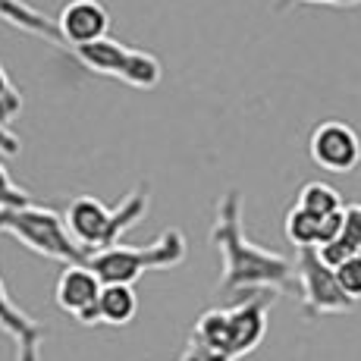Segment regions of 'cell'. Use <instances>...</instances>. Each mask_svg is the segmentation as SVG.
<instances>
[{
	"mask_svg": "<svg viewBox=\"0 0 361 361\" xmlns=\"http://www.w3.org/2000/svg\"><path fill=\"white\" fill-rule=\"evenodd\" d=\"M98 308H101V324H107V327H126L138 311L135 289L123 286V283H107L101 293Z\"/></svg>",
	"mask_w": 361,
	"mask_h": 361,
	"instance_id": "cell-12",
	"label": "cell"
},
{
	"mask_svg": "<svg viewBox=\"0 0 361 361\" xmlns=\"http://www.w3.org/2000/svg\"><path fill=\"white\" fill-rule=\"evenodd\" d=\"M145 214H148V183L135 185L116 207H107L104 201L92 195H79L69 201L63 217H66L69 235L88 255H98L120 245L123 233H129Z\"/></svg>",
	"mask_w": 361,
	"mask_h": 361,
	"instance_id": "cell-4",
	"label": "cell"
},
{
	"mask_svg": "<svg viewBox=\"0 0 361 361\" xmlns=\"http://www.w3.org/2000/svg\"><path fill=\"white\" fill-rule=\"evenodd\" d=\"M308 151L321 170L352 173L361 164V135L343 120H324L311 132Z\"/></svg>",
	"mask_w": 361,
	"mask_h": 361,
	"instance_id": "cell-9",
	"label": "cell"
},
{
	"mask_svg": "<svg viewBox=\"0 0 361 361\" xmlns=\"http://www.w3.org/2000/svg\"><path fill=\"white\" fill-rule=\"evenodd\" d=\"M295 204L302 207V211L308 214H317V217H330V214L343 211V195H339L333 185L321 183V179H314V183H305L302 189H298V198Z\"/></svg>",
	"mask_w": 361,
	"mask_h": 361,
	"instance_id": "cell-14",
	"label": "cell"
},
{
	"mask_svg": "<svg viewBox=\"0 0 361 361\" xmlns=\"http://www.w3.org/2000/svg\"><path fill=\"white\" fill-rule=\"evenodd\" d=\"M189 255V242L179 230H164L148 245H114L88 258V267L101 276V283H123L132 286L145 270H170L179 267Z\"/></svg>",
	"mask_w": 361,
	"mask_h": 361,
	"instance_id": "cell-6",
	"label": "cell"
},
{
	"mask_svg": "<svg viewBox=\"0 0 361 361\" xmlns=\"http://www.w3.org/2000/svg\"><path fill=\"white\" fill-rule=\"evenodd\" d=\"M0 19L13 29L41 38L44 44H54L57 51H63L66 57H73L75 63H82L98 75H110V79H120L132 88H145V92L161 85L164 69L154 54L120 44L114 38L94 41V44H73V41L63 38L57 19L44 16L29 0H0Z\"/></svg>",
	"mask_w": 361,
	"mask_h": 361,
	"instance_id": "cell-2",
	"label": "cell"
},
{
	"mask_svg": "<svg viewBox=\"0 0 361 361\" xmlns=\"http://www.w3.org/2000/svg\"><path fill=\"white\" fill-rule=\"evenodd\" d=\"M179 361H201V355L195 352V345H185V352L179 355Z\"/></svg>",
	"mask_w": 361,
	"mask_h": 361,
	"instance_id": "cell-20",
	"label": "cell"
},
{
	"mask_svg": "<svg viewBox=\"0 0 361 361\" xmlns=\"http://www.w3.org/2000/svg\"><path fill=\"white\" fill-rule=\"evenodd\" d=\"M274 293H252L235 298L230 308H207L195 321L189 345L201 361H239L252 355L267 336V314Z\"/></svg>",
	"mask_w": 361,
	"mask_h": 361,
	"instance_id": "cell-3",
	"label": "cell"
},
{
	"mask_svg": "<svg viewBox=\"0 0 361 361\" xmlns=\"http://www.w3.org/2000/svg\"><path fill=\"white\" fill-rule=\"evenodd\" d=\"M283 230H286V239L293 242L295 248H317L321 245L324 217L308 214V211H302L298 204H293L286 211V224H283Z\"/></svg>",
	"mask_w": 361,
	"mask_h": 361,
	"instance_id": "cell-13",
	"label": "cell"
},
{
	"mask_svg": "<svg viewBox=\"0 0 361 361\" xmlns=\"http://www.w3.org/2000/svg\"><path fill=\"white\" fill-rule=\"evenodd\" d=\"M336 280H339V286H343V293L349 295L352 302H358V298H361V255L349 258L345 264H339V267H336Z\"/></svg>",
	"mask_w": 361,
	"mask_h": 361,
	"instance_id": "cell-16",
	"label": "cell"
},
{
	"mask_svg": "<svg viewBox=\"0 0 361 361\" xmlns=\"http://www.w3.org/2000/svg\"><path fill=\"white\" fill-rule=\"evenodd\" d=\"M295 280H298V302H302V311L308 317L349 314L355 308V302L339 286L336 270L321 261L317 248H298Z\"/></svg>",
	"mask_w": 361,
	"mask_h": 361,
	"instance_id": "cell-7",
	"label": "cell"
},
{
	"mask_svg": "<svg viewBox=\"0 0 361 361\" xmlns=\"http://www.w3.org/2000/svg\"><path fill=\"white\" fill-rule=\"evenodd\" d=\"M25 204H32V195L25 189H19V185H13L6 166L0 164V211H13V207H25Z\"/></svg>",
	"mask_w": 361,
	"mask_h": 361,
	"instance_id": "cell-17",
	"label": "cell"
},
{
	"mask_svg": "<svg viewBox=\"0 0 361 361\" xmlns=\"http://www.w3.org/2000/svg\"><path fill=\"white\" fill-rule=\"evenodd\" d=\"M0 233L13 235L19 245L29 252L41 255L47 261H60L63 267L69 264H88L92 255L79 245L66 230V217H60L54 207L44 204H25L13 211H0Z\"/></svg>",
	"mask_w": 361,
	"mask_h": 361,
	"instance_id": "cell-5",
	"label": "cell"
},
{
	"mask_svg": "<svg viewBox=\"0 0 361 361\" xmlns=\"http://www.w3.org/2000/svg\"><path fill=\"white\" fill-rule=\"evenodd\" d=\"M358 211H361V204H358Z\"/></svg>",
	"mask_w": 361,
	"mask_h": 361,
	"instance_id": "cell-21",
	"label": "cell"
},
{
	"mask_svg": "<svg viewBox=\"0 0 361 361\" xmlns=\"http://www.w3.org/2000/svg\"><path fill=\"white\" fill-rule=\"evenodd\" d=\"M57 25L73 44H94L107 38L110 13L101 0H69L57 16Z\"/></svg>",
	"mask_w": 361,
	"mask_h": 361,
	"instance_id": "cell-11",
	"label": "cell"
},
{
	"mask_svg": "<svg viewBox=\"0 0 361 361\" xmlns=\"http://www.w3.org/2000/svg\"><path fill=\"white\" fill-rule=\"evenodd\" d=\"M358 255H361V252H358Z\"/></svg>",
	"mask_w": 361,
	"mask_h": 361,
	"instance_id": "cell-22",
	"label": "cell"
},
{
	"mask_svg": "<svg viewBox=\"0 0 361 361\" xmlns=\"http://www.w3.org/2000/svg\"><path fill=\"white\" fill-rule=\"evenodd\" d=\"M211 245L220 252V293L245 298L252 293L298 295L295 261L248 239L239 189H226L214 204Z\"/></svg>",
	"mask_w": 361,
	"mask_h": 361,
	"instance_id": "cell-1",
	"label": "cell"
},
{
	"mask_svg": "<svg viewBox=\"0 0 361 361\" xmlns=\"http://www.w3.org/2000/svg\"><path fill=\"white\" fill-rule=\"evenodd\" d=\"M19 110H23V94L16 92V85H13L10 75H6V69L0 66V120L10 126Z\"/></svg>",
	"mask_w": 361,
	"mask_h": 361,
	"instance_id": "cell-15",
	"label": "cell"
},
{
	"mask_svg": "<svg viewBox=\"0 0 361 361\" xmlns=\"http://www.w3.org/2000/svg\"><path fill=\"white\" fill-rule=\"evenodd\" d=\"M19 151H23V145H19V138L10 132V126H6L4 120H0V154L4 157H16Z\"/></svg>",
	"mask_w": 361,
	"mask_h": 361,
	"instance_id": "cell-19",
	"label": "cell"
},
{
	"mask_svg": "<svg viewBox=\"0 0 361 361\" xmlns=\"http://www.w3.org/2000/svg\"><path fill=\"white\" fill-rule=\"evenodd\" d=\"M0 333L10 336L13 349H16V361H41V345L47 339V327L13 302L4 280H0Z\"/></svg>",
	"mask_w": 361,
	"mask_h": 361,
	"instance_id": "cell-10",
	"label": "cell"
},
{
	"mask_svg": "<svg viewBox=\"0 0 361 361\" xmlns=\"http://www.w3.org/2000/svg\"><path fill=\"white\" fill-rule=\"evenodd\" d=\"M101 293L104 283L88 264H69L60 270L57 286H54V302L63 314L75 317L85 327H98L101 324Z\"/></svg>",
	"mask_w": 361,
	"mask_h": 361,
	"instance_id": "cell-8",
	"label": "cell"
},
{
	"mask_svg": "<svg viewBox=\"0 0 361 361\" xmlns=\"http://www.w3.org/2000/svg\"><path fill=\"white\" fill-rule=\"evenodd\" d=\"M293 4H314V6H339V10H352V6H361V0H276L274 10H286Z\"/></svg>",
	"mask_w": 361,
	"mask_h": 361,
	"instance_id": "cell-18",
	"label": "cell"
}]
</instances>
